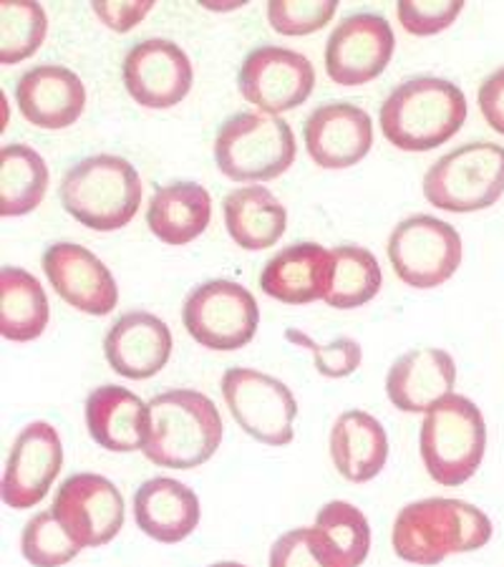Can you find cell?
<instances>
[{
    "instance_id": "cell-1",
    "label": "cell",
    "mask_w": 504,
    "mask_h": 567,
    "mask_svg": "<svg viewBox=\"0 0 504 567\" xmlns=\"http://www.w3.org/2000/svg\"><path fill=\"white\" fill-rule=\"evenodd\" d=\"M490 539L492 523L480 507L446 497L401 507L391 529L393 553L421 567H434L449 555L482 550Z\"/></svg>"
},
{
    "instance_id": "cell-2",
    "label": "cell",
    "mask_w": 504,
    "mask_h": 567,
    "mask_svg": "<svg viewBox=\"0 0 504 567\" xmlns=\"http://www.w3.org/2000/svg\"><path fill=\"white\" fill-rule=\"evenodd\" d=\"M144 456L164 470H195L219 450L223 416L213 399L192 389H174L150 404Z\"/></svg>"
},
{
    "instance_id": "cell-3",
    "label": "cell",
    "mask_w": 504,
    "mask_h": 567,
    "mask_svg": "<svg viewBox=\"0 0 504 567\" xmlns=\"http://www.w3.org/2000/svg\"><path fill=\"white\" fill-rule=\"evenodd\" d=\"M381 132L403 152L446 144L466 122L462 89L446 79L416 76L399 84L381 104Z\"/></svg>"
},
{
    "instance_id": "cell-4",
    "label": "cell",
    "mask_w": 504,
    "mask_h": 567,
    "mask_svg": "<svg viewBox=\"0 0 504 567\" xmlns=\"http://www.w3.org/2000/svg\"><path fill=\"white\" fill-rule=\"evenodd\" d=\"M61 205L81 225L99 233L122 230L142 205V179L134 164L114 154L86 157L63 175Z\"/></svg>"
},
{
    "instance_id": "cell-5",
    "label": "cell",
    "mask_w": 504,
    "mask_h": 567,
    "mask_svg": "<svg viewBox=\"0 0 504 567\" xmlns=\"http://www.w3.org/2000/svg\"><path fill=\"white\" fill-rule=\"evenodd\" d=\"M421 460L436 484L462 487L474 477L487 450V424L480 406L460 393L426 411L419 434Z\"/></svg>"
},
{
    "instance_id": "cell-6",
    "label": "cell",
    "mask_w": 504,
    "mask_h": 567,
    "mask_svg": "<svg viewBox=\"0 0 504 567\" xmlns=\"http://www.w3.org/2000/svg\"><path fill=\"white\" fill-rule=\"evenodd\" d=\"M298 146L288 122L280 116L243 112L219 126L215 162L235 182H268L296 162Z\"/></svg>"
},
{
    "instance_id": "cell-7",
    "label": "cell",
    "mask_w": 504,
    "mask_h": 567,
    "mask_svg": "<svg viewBox=\"0 0 504 567\" xmlns=\"http://www.w3.org/2000/svg\"><path fill=\"white\" fill-rule=\"evenodd\" d=\"M504 195V146L462 144L436 159L424 175V197L444 213H476Z\"/></svg>"
},
{
    "instance_id": "cell-8",
    "label": "cell",
    "mask_w": 504,
    "mask_h": 567,
    "mask_svg": "<svg viewBox=\"0 0 504 567\" xmlns=\"http://www.w3.org/2000/svg\"><path fill=\"white\" fill-rule=\"evenodd\" d=\"M182 323L209 351H237L258 333L260 308L253 292L233 280H207L189 292Z\"/></svg>"
},
{
    "instance_id": "cell-9",
    "label": "cell",
    "mask_w": 504,
    "mask_h": 567,
    "mask_svg": "<svg viewBox=\"0 0 504 567\" xmlns=\"http://www.w3.org/2000/svg\"><path fill=\"white\" fill-rule=\"evenodd\" d=\"M389 260L401 282L411 288H439L462 262V237L432 215L401 219L389 237Z\"/></svg>"
},
{
    "instance_id": "cell-10",
    "label": "cell",
    "mask_w": 504,
    "mask_h": 567,
    "mask_svg": "<svg viewBox=\"0 0 504 567\" xmlns=\"http://www.w3.org/2000/svg\"><path fill=\"white\" fill-rule=\"evenodd\" d=\"M219 389L245 434L268 446H286L292 442L298 401L286 383L255 369H230L225 371Z\"/></svg>"
},
{
    "instance_id": "cell-11",
    "label": "cell",
    "mask_w": 504,
    "mask_h": 567,
    "mask_svg": "<svg viewBox=\"0 0 504 567\" xmlns=\"http://www.w3.org/2000/svg\"><path fill=\"white\" fill-rule=\"evenodd\" d=\"M53 515L81 550L104 547L124 527V497L101 474H73L53 497Z\"/></svg>"
},
{
    "instance_id": "cell-12",
    "label": "cell",
    "mask_w": 504,
    "mask_h": 567,
    "mask_svg": "<svg viewBox=\"0 0 504 567\" xmlns=\"http://www.w3.org/2000/svg\"><path fill=\"white\" fill-rule=\"evenodd\" d=\"M237 86L263 114L278 116L306 104L316 89V69L298 51L260 45L245 56Z\"/></svg>"
},
{
    "instance_id": "cell-13",
    "label": "cell",
    "mask_w": 504,
    "mask_h": 567,
    "mask_svg": "<svg viewBox=\"0 0 504 567\" xmlns=\"http://www.w3.org/2000/svg\"><path fill=\"white\" fill-rule=\"evenodd\" d=\"M397 49L389 21L376 13L346 16L328 35L326 71L333 84L361 86L387 71Z\"/></svg>"
},
{
    "instance_id": "cell-14",
    "label": "cell",
    "mask_w": 504,
    "mask_h": 567,
    "mask_svg": "<svg viewBox=\"0 0 504 567\" xmlns=\"http://www.w3.org/2000/svg\"><path fill=\"white\" fill-rule=\"evenodd\" d=\"M122 73L130 96L146 109L177 106L195 81L189 56L167 39L134 43L126 53Z\"/></svg>"
},
{
    "instance_id": "cell-15",
    "label": "cell",
    "mask_w": 504,
    "mask_h": 567,
    "mask_svg": "<svg viewBox=\"0 0 504 567\" xmlns=\"http://www.w3.org/2000/svg\"><path fill=\"white\" fill-rule=\"evenodd\" d=\"M63 466V444L49 422H33L16 436L3 472V502L29 509L49 495Z\"/></svg>"
},
{
    "instance_id": "cell-16",
    "label": "cell",
    "mask_w": 504,
    "mask_h": 567,
    "mask_svg": "<svg viewBox=\"0 0 504 567\" xmlns=\"http://www.w3.org/2000/svg\"><path fill=\"white\" fill-rule=\"evenodd\" d=\"M306 150L318 167L348 169L359 164L373 144L369 112L348 102H328L308 114L302 124Z\"/></svg>"
},
{
    "instance_id": "cell-17",
    "label": "cell",
    "mask_w": 504,
    "mask_h": 567,
    "mask_svg": "<svg viewBox=\"0 0 504 567\" xmlns=\"http://www.w3.org/2000/svg\"><path fill=\"white\" fill-rule=\"evenodd\" d=\"M43 270L53 290L81 313L109 316L119 303V288L112 270L81 245H51L43 252Z\"/></svg>"
},
{
    "instance_id": "cell-18",
    "label": "cell",
    "mask_w": 504,
    "mask_h": 567,
    "mask_svg": "<svg viewBox=\"0 0 504 567\" xmlns=\"http://www.w3.org/2000/svg\"><path fill=\"white\" fill-rule=\"evenodd\" d=\"M16 102L25 122L39 130H66L84 114L86 89L71 69L41 63L18 79Z\"/></svg>"
},
{
    "instance_id": "cell-19",
    "label": "cell",
    "mask_w": 504,
    "mask_h": 567,
    "mask_svg": "<svg viewBox=\"0 0 504 567\" xmlns=\"http://www.w3.org/2000/svg\"><path fill=\"white\" fill-rule=\"evenodd\" d=\"M104 355L119 377L152 379L169 363L172 333L162 318L146 310H132L106 331Z\"/></svg>"
},
{
    "instance_id": "cell-20",
    "label": "cell",
    "mask_w": 504,
    "mask_h": 567,
    "mask_svg": "<svg viewBox=\"0 0 504 567\" xmlns=\"http://www.w3.org/2000/svg\"><path fill=\"white\" fill-rule=\"evenodd\" d=\"M454 381L456 365L452 355L432 346H421L393 361L387 377V393L399 411L421 414L452 396Z\"/></svg>"
},
{
    "instance_id": "cell-21",
    "label": "cell",
    "mask_w": 504,
    "mask_h": 567,
    "mask_svg": "<svg viewBox=\"0 0 504 567\" xmlns=\"http://www.w3.org/2000/svg\"><path fill=\"white\" fill-rule=\"evenodd\" d=\"M333 280V255L316 243H298L265 265L260 288L286 306H308L326 298Z\"/></svg>"
},
{
    "instance_id": "cell-22",
    "label": "cell",
    "mask_w": 504,
    "mask_h": 567,
    "mask_svg": "<svg viewBox=\"0 0 504 567\" xmlns=\"http://www.w3.org/2000/svg\"><path fill=\"white\" fill-rule=\"evenodd\" d=\"M150 406L122 386H99L86 399V429L106 452L130 454L146 444Z\"/></svg>"
},
{
    "instance_id": "cell-23",
    "label": "cell",
    "mask_w": 504,
    "mask_h": 567,
    "mask_svg": "<svg viewBox=\"0 0 504 567\" xmlns=\"http://www.w3.org/2000/svg\"><path fill=\"white\" fill-rule=\"evenodd\" d=\"M136 527L164 545L182 543L199 525V499L177 480H146L134 495Z\"/></svg>"
},
{
    "instance_id": "cell-24",
    "label": "cell",
    "mask_w": 504,
    "mask_h": 567,
    "mask_svg": "<svg viewBox=\"0 0 504 567\" xmlns=\"http://www.w3.org/2000/svg\"><path fill=\"white\" fill-rule=\"evenodd\" d=\"M331 460L343 480L371 482L389 460L387 429L366 411H346L331 429Z\"/></svg>"
},
{
    "instance_id": "cell-25",
    "label": "cell",
    "mask_w": 504,
    "mask_h": 567,
    "mask_svg": "<svg viewBox=\"0 0 504 567\" xmlns=\"http://www.w3.org/2000/svg\"><path fill=\"white\" fill-rule=\"evenodd\" d=\"M213 217L209 192L197 182H174L154 189L146 225L167 245H187L207 230Z\"/></svg>"
},
{
    "instance_id": "cell-26",
    "label": "cell",
    "mask_w": 504,
    "mask_h": 567,
    "mask_svg": "<svg viewBox=\"0 0 504 567\" xmlns=\"http://www.w3.org/2000/svg\"><path fill=\"white\" fill-rule=\"evenodd\" d=\"M225 225L243 250H268L286 235L288 213L268 187H240L223 199Z\"/></svg>"
},
{
    "instance_id": "cell-27",
    "label": "cell",
    "mask_w": 504,
    "mask_h": 567,
    "mask_svg": "<svg viewBox=\"0 0 504 567\" xmlns=\"http://www.w3.org/2000/svg\"><path fill=\"white\" fill-rule=\"evenodd\" d=\"M51 308L45 290L29 270H0V336L13 343L35 341L49 326Z\"/></svg>"
},
{
    "instance_id": "cell-28",
    "label": "cell",
    "mask_w": 504,
    "mask_h": 567,
    "mask_svg": "<svg viewBox=\"0 0 504 567\" xmlns=\"http://www.w3.org/2000/svg\"><path fill=\"white\" fill-rule=\"evenodd\" d=\"M320 553L333 567H361L371 550V527L359 507L333 499L320 507L313 527Z\"/></svg>"
},
{
    "instance_id": "cell-29",
    "label": "cell",
    "mask_w": 504,
    "mask_h": 567,
    "mask_svg": "<svg viewBox=\"0 0 504 567\" xmlns=\"http://www.w3.org/2000/svg\"><path fill=\"white\" fill-rule=\"evenodd\" d=\"M49 189V167L43 157L25 144L0 150V215L21 217L43 203Z\"/></svg>"
},
{
    "instance_id": "cell-30",
    "label": "cell",
    "mask_w": 504,
    "mask_h": 567,
    "mask_svg": "<svg viewBox=\"0 0 504 567\" xmlns=\"http://www.w3.org/2000/svg\"><path fill=\"white\" fill-rule=\"evenodd\" d=\"M333 280L326 292V303L336 310L361 308L379 296L381 265L376 255L359 245L333 248Z\"/></svg>"
},
{
    "instance_id": "cell-31",
    "label": "cell",
    "mask_w": 504,
    "mask_h": 567,
    "mask_svg": "<svg viewBox=\"0 0 504 567\" xmlns=\"http://www.w3.org/2000/svg\"><path fill=\"white\" fill-rule=\"evenodd\" d=\"M49 18L39 3L6 0L0 3V61L6 66L21 63L41 49Z\"/></svg>"
},
{
    "instance_id": "cell-32",
    "label": "cell",
    "mask_w": 504,
    "mask_h": 567,
    "mask_svg": "<svg viewBox=\"0 0 504 567\" xmlns=\"http://www.w3.org/2000/svg\"><path fill=\"white\" fill-rule=\"evenodd\" d=\"M21 553L33 567H63L81 553L53 512H39L23 527Z\"/></svg>"
},
{
    "instance_id": "cell-33",
    "label": "cell",
    "mask_w": 504,
    "mask_h": 567,
    "mask_svg": "<svg viewBox=\"0 0 504 567\" xmlns=\"http://www.w3.org/2000/svg\"><path fill=\"white\" fill-rule=\"evenodd\" d=\"M336 11V0H272L268 3V21L282 35H308L326 29Z\"/></svg>"
},
{
    "instance_id": "cell-34",
    "label": "cell",
    "mask_w": 504,
    "mask_h": 567,
    "mask_svg": "<svg viewBox=\"0 0 504 567\" xmlns=\"http://www.w3.org/2000/svg\"><path fill=\"white\" fill-rule=\"evenodd\" d=\"M286 338L292 346H300V349L313 353L318 373L328 379L351 377V373L359 369L361 359H363L361 346L356 343L353 338H336V341L328 346L316 343L313 338L306 336L302 331H286Z\"/></svg>"
},
{
    "instance_id": "cell-35",
    "label": "cell",
    "mask_w": 504,
    "mask_h": 567,
    "mask_svg": "<svg viewBox=\"0 0 504 567\" xmlns=\"http://www.w3.org/2000/svg\"><path fill=\"white\" fill-rule=\"evenodd\" d=\"M462 0H401L397 6L403 31L414 35H434L446 31L462 13Z\"/></svg>"
},
{
    "instance_id": "cell-36",
    "label": "cell",
    "mask_w": 504,
    "mask_h": 567,
    "mask_svg": "<svg viewBox=\"0 0 504 567\" xmlns=\"http://www.w3.org/2000/svg\"><path fill=\"white\" fill-rule=\"evenodd\" d=\"M270 567H333L316 543L313 527H298L280 535L270 547Z\"/></svg>"
},
{
    "instance_id": "cell-37",
    "label": "cell",
    "mask_w": 504,
    "mask_h": 567,
    "mask_svg": "<svg viewBox=\"0 0 504 567\" xmlns=\"http://www.w3.org/2000/svg\"><path fill=\"white\" fill-rule=\"evenodd\" d=\"M152 0H136V3H109V0H96V3H91L94 13L101 18V23L116 33L132 31L134 25L152 11Z\"/></svg>"
},
{
    "instance_id": "cell-38",
    "label": "cell",
    "mask_w": 504,
    "mask_h": 567,
    "mask_svg": "<svg viewBox=\"0 0 504 567\" xmlns=\"http://www.w3.org/2000/svg\"><path fill=\"white\" fill-rule=\"evenodd\" d=\"M476 102H480L484 122H487L494 132L504 134V66L490 73V76L482 81Z\"/></svg>"
},
{
    "instance_id": "cell-39",
    "label": "cell",
    "mask_w": 504,
    "mask_h": 567,
    "mask_svg": "<svg viewBox=\"0 0 504 567\" xmlns=\"http://www.w3.org/2000/svg\"><path fill=\"white\" fill-rule=\"evenodd\" d=\"M209 567H245V565H240V563H215V565H209Z\"/></svg>"
}]
</instances>
